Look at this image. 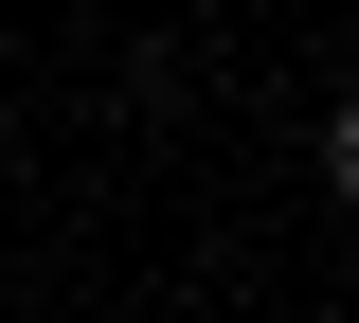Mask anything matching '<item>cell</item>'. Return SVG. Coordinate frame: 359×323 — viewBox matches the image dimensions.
Returning a JSON list of instances; mask_svg holds the SVG:
<instances>
[{"mask_svg": "<svg viewBox=\"0 0 359 323\" xmlns=\"http://www.w3.org/2000/svg\"><path fill=\"white\" fill-rule=\"evenodd\" d=\"M323 198H359V90L323 108Z\"/></svg>", "mask_w": 359, "mask_h": 323, "instance_id": "cell-1", "label": "cell"}]
</instances>
